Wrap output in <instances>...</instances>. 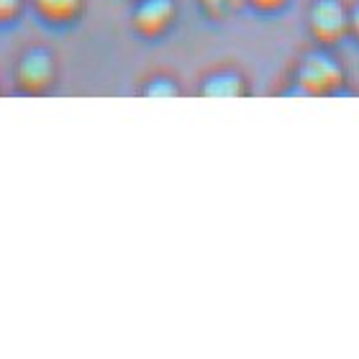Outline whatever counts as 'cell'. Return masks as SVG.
Masks as SVG:
<instances>
[{
    "label": "cell",
    "mask_w": 359,
    "mask_h": 359,
    "mask_svg": "<svg viewBox=\"0 0 359 359\" xmlns=\"http://www.w3.org/2000/svg\"><path fill=\"white\" fill-rule=\"evenodd\" d=\"M308 29L318 44H339L349 34V13L339 0H316L308 13Z\"/></svg>",
    "instance_id": "7a4b0ae2"
},
{
    "label": "cell",
    "mask_w": 359,
    "mask_h": 359,
    "mask_svg": "<svg viewBox=\"0 0 359 359\" xmlns=\"http://www.w3.org/2000/svg\"><path fill=\"white\" fill-rule=\"evenodd\" d=\"M201 8L210 18H226L233 11V0H201Z\"/></svg>",
    "instance_id": "ba28073f"
},
{
    "label": "cell",
    "mask_w": 359,
    "mask_h": 359,
    "mask_svg": "<svg viewBox=\"0 0 359 359\" xmlns=\"http://www.w3.org/2000/svg\"><path fill=\"white\" fill-rule=\"evenodd\" d=\"M349 34L359 41V6L349 13Z\"/></svg>",
    "instance_id": "8fae6325"
},
{
    "label": "cell",
    "mask_w": 359,
    "mask_h": 359,
    "mask_svg": "<svg viewBox=\"0 0 359 359\" xmlns=\"http://www.w3.org/2000/svg\"><path fill=\"white\" fill-rule=\"evenodd\" d=\"M344 83V69L334 57L326 52L308 54L298 69V85L308 95H326L337 93L339 85Z\"/></svg>",
    "instance_id": "6da1fadb"
},
{
    "label": "cell",
    "mask_w": 359,
    "mask_h": 359,
    "mask_svg": "<svg viewBox=\"0 0 359 359\" xmlns=\"http://www.w3.org/2000/svg\"><path fill=\"white\" fill-rule=\"evenodd\" d=\"M15 83L26 93H44L54 83V62L44 49L23 54V60L15 67Z\"/></svg>",
    "instance_id": "3957f363"
},
{
    "label": "cell",
    "mask_w": 359,
    "mask_h": 359,
    "mask_svg": "<svg viewBox=\"0 0 359 359\" xmlns=\"http://www.w3.org/2000/svg\"><path fill=\"white\" fill-rule=\"evenodd\" d=\"M36 8L46 21L67 23L72 18H77L80 8H83V0H36Z\"/></svg>",
    "instance_id": "8992f818"
},
{
    "label": "cell",
    "mask_w": 359,
    "mask_h": 359,
    "mask_svg": "<svg viewBox=\"0 0 359 359\" xmlns=\"http://www.w3.org/2000/svg\"><path fill=\"white\" fill-rule=\"evenodd\" d=\"M21 13V0H0V23L13 21Z\"/></svg>",
    "instance_id": "9c48e42d"
},
{
    "label": "cell",
    "mask_w": 359,
    "mask_h": 359,
    "mask_svg": "<svg viewBox=\"0 0 359 359\" xmlns=\"http://www.w3.org/2000/svg\"><path fill=\"white\" fill-rule=\"evenodd\" d=\"M201 93L210 97H236L247 93V85H244V77L236 72H218L203 83Z\"/></svg>",
    "instance_id": "5b68a950"
},
{
    "label": "cell",
    "mask_w": 359,
    "mask_h": 359,
    "mask_svg": "<svg viewBox=\"0 0 359 359\" xmlns=\"http://www.w3.org/2000/svg\"><path fill=\"white\" fill-rule=\"evenodd\" d=\"M175 21V0H139L134 11V29L144 36H159Z\"/></svg>",
    "instance_id": "277c9868"
},
{
    "label": "cell",
    "mask_w": 359,
    "mask_h": 359,
    "mask_svg": "<svg viewBox=\"0 0 359 359\" xmlns=\"http://www.w3.org/2000/svg\"><path fill=\"white\" fill-rule=\"evenodd\" d=\"M257 11H277V8H283L287 0H249Z\"/></svg>",
    "instance_id": "30bf717a"
},
{
    "label": "cell",
    "mask_w": 359,
    "mask_h": 359,
    "mask_svg": "<svg viewBox=\"0 0 359 359\" xmlns=\"http://www.w3.org/2000/svg\"><path fill=\"white\" fill-rule=\"evenodd\" d=\"M144 95L172 97V95H177V85H175L172 80H167V77H157V80H151V83L144 88Z\"/></svg>",
    "instance_id": "52a82bcc"
}]
</instances>
